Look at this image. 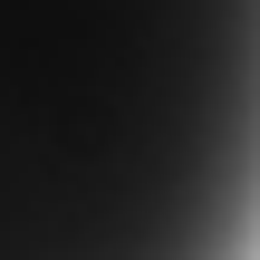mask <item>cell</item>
<instances>
[{
  "instance_id": "1",
  "label": "cell",
  "mask_w": 260,
  "mask_h": 260,
  "mask_svg": "<svg viewBox=\"0 0 260 260\" xmlns=\"http://www.w3.org/2000/svg\"><path fill=\"white\" fill-rule=\"evenodd\" d=\"M0 260H260V0H0Z\"/></svg>"
}]
</instances>
